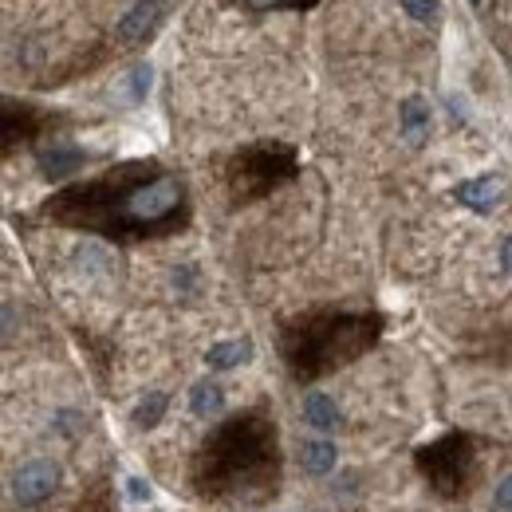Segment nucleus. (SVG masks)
Segmentation results:
<instances>
[{"instance_id":"1","label":"nucleus","mask_w":512,"mask_h":512,"mask_svg":"<svg viewBox=\"0 0 512 512\" xmlns=\"http://www.w3.org/2000/svg\"><path fill=\"white\" fill-rule=\"evenodd\" d=\"M52 225L95 233L103 241H154L190 225V193L162 162H123L99 178L71 182L44 201Z\"/></svg>"},{"instance_id":"2","label":"nucleus","mask_w":512,"mask_h":512,"mask_svg":"<svg viewBox=\"0 0 512 512\" xmlns=\"http://www.w3.org/2000/svg\"><path fill=\"white\" fill-rule=\"evenodd\" d=\"M284 473L280 430L268 410L229 414L217 430L205 434L190 461V489L209 505L260 509L276 497Z\"/></svg>"},{"instance_id":"3","label":"nucleus","mask_w":512,"mask_h":512,"mask_svg":"<svg viewBox=\"0 0 512 512\" xmlns=\"http://www.w3.org/2000/svg\"><path fill=\"white\" fill-rule=\"evenodd\" d=\"M383 331V312H304L280 327V359L296 383L312 386L363 359Z\"/></svg>"},{"instance_id":"4","label":"nucleus","mask_w":512,"mask_h":512,"mask_svg":"<svg viewBox=\"0 0 512 512\" xmlns=\"http://www.w3.org/2000/svg\"><path fill=\"white\" fill-rule=\"evenodd\" d=\"M300 178V154L288 142H253L225 162V190L233 205H253Z\"/></svg>"},{"instance_id":"5","label":"nucleus","mask_w":512,"mask_h":512,"mask_svg":"<svg viewBox=\"0 0 512 512\" xmlns=\"http://www.w3.org/2000/svg\"><path fill=\"white\" fill-rule=\"evenodd\" d=\"M414 461H418V473L430 485V493L442 501H461L473 489L477 469H481L473 434H461V430H449L438 442L422 446L414 453Z\"/></svg>"},{"instance_id":"6","label":"nucleus","mask_w":512,"mask_h":512,"mask_svg":"<svg viewBox=\"0 0 512 512\" xmlns=\"http://www.w3.org/2000/svg\"><path fill=\"white\" fill-rule=\"evenodd\" d=\"M56 485H60V469H56V461H28V465H20L16 473H12V497L20 501V505H40V501H48L52 493H56Z\"/></svg>"},{"instance_id":"7","label":"nucleus","mask_w":512,"mask_h":512,"mask_svg":"<svg viewBox=\"0 0 512 512\" xmlns=\"http://www.w3.org/2000/svg\"><path fill=\"white\" fill-rule=\"evenodd\" d=\"M48 123H52L48 111H40V107H32V103L8 99V103H4V154H12L16 146H28L32 138H40Z\"/></svg>"},{"instance_id":"8","label":"nucleus","mask_w":512,"mask_h":512,"mask_svg":"<svg viewBox=\"0 0 512 512\" xmlns=\"http://www.w3.org/2000/svg\"><path fill=\"white\" fill-rule=\"evenodd\" d=\"M166 8H170V0H138L127 16L119 20V28H115L119 44H127V48L146 44V40L158 32V24L166 20Z\"/></svg>"},{"instance_id":"9","label":"nucleus","mask_w":512,"mask_h":512,"mask_svg":"<svg viewBox=\"0 0 512 512\" xmlns=\"http://www.w3.org/2000/svg\"><path fill=\"white\" fill-rule=\"evenodd\" d=\"M453 197L473 213H493V209H501V201H509V182L501 174H481V178L461 182Z\"/></svg>"},{"instance_id":"10","label":"nucleus","mask_w":512,"mask_h":512,"mask_svg":"<svg viewBox=\"0 0 512 512\" xmlns=\"http://www.w3.org/2000/svg\"><path fill=\"white\" fill-rule=\"evenodd\" d=\"M83 162H87V154H83V150H75V146H64V142H56V146L40 150V170H44V178H52V182L71 178L75 170H83Z\"/></svg>"},{"instance_id":"11","label":"nucleus","mask_w":512,"mask_h":512,"mask_svg":"<svg viewBox=\"0 0 512 512\" xmlns=\"http://www.w3.org/2000/svg\"><path fill=\"white\" fill-rule=\"evenodd\" d=\"M249 359H253V339H249V335L213 343L209 355H205V363H209L213 371H233V367H241V363H249Z\"/></svg>"},{"instance_id":"12","label":"nucleus","mask_w":512,"mask_h":512,"mask_svg":"<svg viewBox=\"0 0 512 512\" xmlns=\"http://www.w3.org/2000/svg\"><path fill=\"white\" fill-rule=\"evenodd\" d=\"M402 134H406V142L410 146H422L426 138H430V107H426V99H418V95H410L406 103H402Z\"/></svg>"},{"instance_id":"13","label":"nucleus","mask_w":512,"mask_h":512,"mask_svg":"<svg viewBox=\"0 0 512 512\" xmlns=\"http://www.w3.org/2000/svg\"><path fill=\"white\" fill-rule=\"evenodd\" d=\"M304 422L312 426V430H339L343 426V414H339V406H335V398H327V394H308L304 398Z\"/></svg>"},{"instance_id":"14","label":"nucleus","mask_w":512,"mask_h":512,"mask_svg":"<svg viewBox=\"0 0 512 512\" xmlns=\"http://www.w3.org/2000/svg\"><path fill=\"white\" fill-rule=\"evenodd\" d=\"M71 512H119V497H115V485L107 477H99L95 485L83 489V497L75 501Z\"/></svg>"},{"instance_id":"15","label":"nucleus","mask_w":512,"mask_h":512,"mask_svg":"<svg viewBox=\"0 0 512 512\" xmlns=\"http://www.w3.org/2000/svg\"><path fill=\"white\" fill-rule=\"evenodd\" d=\"M221 406H225V390L217 383L201 379V383L190 390V410L197 418H213V414H221Z\"/></svg>"},{"instance_id":"16","label":"nucleus","mask_w":512,"mask_h":512,"mask_svg":"<svg viewBox=\"0 0 512 512\" xmlns=\"http://www.w3.org/2000/svg\"><path fill=\"white\" fill-rule=\"evenodd\" d=\"M166 406H170V394H162V390L146 394V398H142V402L134 406V426H138V430H154V426L162 422Z\"/></svg>"},{"instance_id":"17","label":"nucleus","mask_w":512,"mask_h":512,"mask_svg":"<svg viewBox=\"0 0 512 512\" xmlns=\"http://www.w3.org/2000/svg\"><path fill=\"white\" fill-rule=\"evenodd\" d=\"M335 461H339V453H335L331 442H308V446H304V469H308V473H316V477L331 473V469H335Z\"/></svg>"},{"instance_id":"18","label":"nucleus","mask_w":512,"mask_h":512,"mask_svg":"<svg viewBox=\"0 0 512 512\" xmlns=\"http://www.w3.org/2000/svg\"><path fill=\"white\" fill-rule=\"evenodd\" d=\"M150 83H154V71L150 64H134L127 75V99L130 103H142L146 95H150Z\"/></svg>"},{"instance_id":"19","label":"nucleus","mask_w":512,"mask_h":512,"mask_svg":"<svg viewBox=\"0 0 512 512\" xmlns=\"http://www.w3.org/2000/svg\"><path fill=\"white\" fill-rule=\"evenodd\" d=\"M237 8H249V12H284V8H292V12H304V8H312V4H320V0H233Z\"/></svg>"},{"instance_id":"20","label":"nucleus","mask_w":512,"mask_h":512,"mask_svg":"<svg viewBox=\"0 0 512 512\" xmlns=\"http://www.w3.org/2000/svg\"><path fill=\"white\" fill-rule=\"evenodd\" d=\"M402 8H406L414 20H422V24L438 16V0H402Z\"/></svg>"},{"instance_id":"21","label":"nucleus","mask_w":512,"mask_h":512,"mask_svg":"<svg viewBox=\"0 0 512 512\" xmlns=\"http://www.w3.org/2000/svg\"><path fill=\"white\" fill-rule=\"evenodd\" d=\"M493 509L497 512H512V473L493 489Z\"/></svg>"},{"instance_id":"22","label":"nucleus","mask_w":512,"mask_h":512,"mask_svg":"<svg viewBox=\"0 0 512 512\" xmlns=\"http://www.w3.org/2000/svg\"><path fill=\"white\" fill-rule=\"evenodd\" d=\"M127 489H130V497H134V501H150V485H146V481H138V477H130V481H127Z\"/></svg>"},{"instance_id":"23","label":"nucleus","mask_w":512,"mask_h":512,"mask_svg":"<svg viewBox=\"0 0 512 512\" xmlns=\"http://www.w3.org/2000/svg\"><path fill=\"white\" fill-rule=\"evenodd\" d=\"M501 264H505V272H512V237H505V245H501Z\"/></svg>"},{"instance_id":"24","label":"nucleus","mask_w":512,"mask_h":512,"mask_svg":"<svg viewBox=\"0 0 512 512\" xmlns=\"http://www.w3.org/2000/svg\"><path fill=\"white\" fill-rule=\"evenodd\" d=\"M469 4H481V0H469Z\"/></svg>"}]
</instances>
